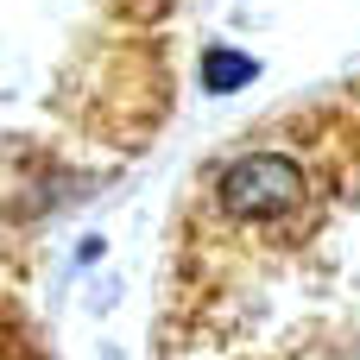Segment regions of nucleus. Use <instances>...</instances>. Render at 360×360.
<instances>
[{
  "mask_svg": "<svg viewBox=\"0 0 360 360\" xmlns=\"http://www.w3.org/2000/svg\"><path fill=\"white\" fill-rule=\"evenodd\" d=\"M297 196H304V171L291 152H240L215 177V202L234 221H278L297 209Z\"/></svg>",
  "mask_w": 360,
  "mask_h": 360,
  "instance_id": "obj_1",
  "label": "nucleus"
},
{
  "mask_svg": "<svg viewBox=\"0 0 360 360\" xmlns=\"http://www.w3.org/2000/svg\"><path fill=\"white\" fill-rule=\"evenodd\" d=\"M202 70H209V89H234V82L253 76V63H247V57H228V51H209Z\"/></svg>",
  "mask_w": 360,
  "mask_h": 360,
  "instance_id": "obj_2",
  "label": "nucleus"
}]
</instances>
